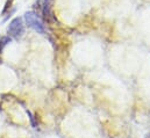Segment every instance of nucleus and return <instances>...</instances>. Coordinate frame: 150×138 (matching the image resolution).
Segmentation results:
<instances>
[{"instance_id":"2","label":"nucleus","mask_w":150,"mask_h":138,"mask_svg":"<svg viewBox=\"0 0 150 138\" xmlns=\"http://www.w3.org/2000/svg\"><path fill=\"white\" fill-rule=\"evenodd\" d=\"M25 20L27 22V25L33 28L35 32H38L40 34H44L45 29H44V25L42 23V21L38 18V15L33 12H27L25 14Z\"/></svg>"},{"instance_id":"3","label":"nucleus","mask_w":150,"mask_h":138,"mask_svg":"<svg viewBox=\"0 0 150 138\" xmlns=\"http://www.w3.org/2000/svg\"><path fill=\"white\" fill-rule=\"evenodd\" d=\"M12 5H13V0H6V4H5V7H4V9H2V12H1V14L4 15L11 7H12Z\"/></svg>"},{"instance_id":"1","label":"nucleus","mask_w":150,"mask_h":138,"mask_svg":"<svg viewBox=\"0 0 150 138\" xmlns=\"http://www.w3.org/2000/svg\"><path fill=\"white\" fill-rule=\"evenodd\" d=\"M7 33L9 36L14 37V38H19L21 37L25 33V28H23V20L22 18H15L13 19L7 28Z\"/></svg>"}]
</instances>
